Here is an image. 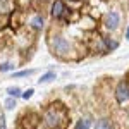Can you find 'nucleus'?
<instances>
[{
	"mask_svg": "<svg viewBox=\"0 0 129 129\" xmlns=\"http://www.w3.org/2000/svg\"><path fill=\"white\" fill-rule=\"evenodd\" d=\"M114 95H115V100H117V103H119V105L127 103V102H129V81L127 79L119 81V83H117V86H115Z\"/></svg>",
	"mask_w": 129,
	"mask_h": 129,
	"instance_id": "nucleus-3",
	"label": "nucleus"
},
{
	"mask_svg": "<svg viewBox=\"0 0 129 129\" xmlns=\"http://www.w3.org/2000/svg\"><path fill=\"white\" fill-rule=\"evenodd\" d=\"M7 95H9L10 98H19L21 95H22V89L19 88V86H10V88H7Z\"/></svg>",
	"mask_w": 129,
	"mask_h": 129,
	"instance_id": "nucleus-10",
	"label": "nucleus"
},
{
	"mask_svg": "<svg viewBox=\"0 0 129 129\" xmlns=\"http://www.w3.org/2000/svg\"><path fill=\"white\" fill-rule=\"evenodd\" d=\"M103 24H105V28L110 31L117 29V26L120 24V16L119 12H115V10H110L105 14V19H103Z\"/></svg>",
	"mask_w": 129,
	"mask_h": 129,
	"instance_id": "nucleus-4",
	"label": "nucleus"
},
{
	"mask_svg": "<svg viewBox=\"0 0 129 129\" xmlns=\"http://www.w3.org/2000/svg\"><path fill=\"white\" fill-rule=\"evenodd\" d=\"M4 107L7 110H14L16 107H17V100L16 98H10V96H7V100L4 102Z\"/></svg>",
	"mask_w": 129,
	"mask_h": 129,
	"instance_id": "nucleus-13",
	"label": "nucleus"
},
{
	"mask_svg": "<svg viewBox=\"0 0 129 129\" xmlns=\"http://www.w3.org/2000/svg\"><path fill=\"white\" fill-rule=\"evenodd\" d=\"M127 115H129V112H127Z\"/></svg>",
	"mask_w": 129,
	"mask_h": 129,
	"instance_id": "nucleus-18",
	"label": "nucleus"
},
{
	"mask_svg": "<svg viewBox=\"0 0 129 129\" xmlns=\"http://www.w3.org/2000/svg\"><path fill=\"white\" fill-rule=\"evenodd\" d=\"M126 40H129V26L126 28Z\"/></svg>",
	"mask_w": 129,
	"mask_h": 129,
	"instance_id": "nucleus-17",
	"label": "nucleus"
},
{
	"mask_svg": "<svg viewBox=\"0 0 129 129\" xmlns=\"http://www.w3.org/2000/svg\"><path fill=\"white\" fill-rule=\"evenodd\" d=\"M36 71L35 69H24V71H19V72H14L12 76L16 78V79H19V78H26V76H33Z\"/></svg>",
	"mask_w": 129,
	"mask_h": 129,
	"instance_id": "nucleus-11",
	"label": "nucleus"
},
{
	"mask_svg": "<svg viewBox=\"0 0 129 129\" xmlns=\"http://www.w3.org/2000/svg\"><path fill=\"white\" fill-rule=\"evenodd\" d=\"M16 67L12 62H4V64H0V72H7V71H12Z\"/></svg>",
	"mask_w": 129,
	"mask_h": 129,
	"instance_id": "nucleus-14",
	"label": "nucleus"
},
{
	"mask_svg": "<svg viewBox=\"0 0 129 129\" xmlns=\"http://www.w3.org/2000/svg\"><path fill=\"white\" fill-rule=\"evenodd\" d=\"M40 122L43 129H67L69 124V110L62 103H52L41 112Z\"/></svg>",
	"mask_w": 129,
	"mask_h": 129,
	"instance_id": "nucleus-1",
	"label": "nucleus"
},
{
	"mask_svg": "<svg viewBox=\"0 0 129 129\" xmlns=\"http://www.w3.org/2000/svg\"><path fill=\"white\" fill-rule=\"evenodd\" d=\"M93 127L95 129H114V124L109 117H102V119H96L93 122Z\"/></svg>",
	"mask_w": 129,
	"mask_h": 129,
	"instance_id": "nucleus-6",
	"label": "nucleus"
},
{
	"mask_svg": "<svg viewBox=\"0 0 129 129\" xmlns=\"http://www.w3.org/2000/svg\"><path fill=\"white\" fill-rule=\"evenodd\" d=\"M66 4H64V0H55L53 2V5H52V16L53 17H62L64 16V12H66Z\"/></svg>",
	"mask_w": 129,
	"mask_h": 129,
	"instance_id": "nucleus-5",
	"label": "nucleus"
},
{
	"mask_svg": "<svg viewBox=\"0 0 129 129\" xmlns=\"http://www.w3.org/2000/svg\"><path fill=\"white\" fill-rule=\"evenodd\" d=\"M103 40V47H105V50H110V52H114V50L119 47V43L115 40H112V38H102Z\"/></svg>",
	"mask_w": 129,
	"mask_h": 129,
	"instance_id": "nucleus-9",
	"label": "nucleus"
},
{
	"mask_svg": "<svg viewBox=\"0 0 129 129\" xmlns=\"http://www.w3.org/2000/svg\"><path fill=\"white\" fill-rule=\"evenodd\" d=\"M55 78H57L55 71H48V72H45L40 79H38V83H40V84H47V83H50V81H53Z\"/></svg>",
	"mask_w": 129,
	"mask_h": 129,
	"instance_id": "nucleus-8",
	"label": "nucleus"
},
{
	"mask_svg": "<svg viewBox=\"0 0 129 129\" xmlns=\"http://www.w3.org/2000/svg\"><path fill=\"white\" fill-rule=\"evenodd\" d=\"M91 126H93L91 117H81L79 120H76V124H74L72 129H91Z\"/></svg>",
	"mask_w": 129,
	"mask_h": 129,
	"instance_id": "nucleus-7",
	"label": "nucleus"
},
{
	"mask_svg": "<svg viewBox=\"0 0 129 129\" xmlns=\"http://www.w3.org/2000/svg\"><path fill=\"white\" fill-rule=\"evenodd\" d=\"M31 26H33L35 29H41V28H43V17H41V16H35V17L31 19Z\"/></svg>",
	"mask_w": 129,
	"mask_h": 129,
	"instance_id": "nucleus-12",
	"label": "nucleus"
},
{
	"mask_svg": "<svg viewBox=\"0 0 129 129\" xmlns=\"http://www.w3.org/2000/svg\"><path fill=\"white\" fill-rule=\"evenodd\" d=\"M33 95H35V89H33V88H28V89H24V91H22L21 98H22V100H29Z\"/></svg>",
	"mask_w": 129,
	"mask_h": 129,
	"instance_id": "nucleus-15",
	"label": "nucleus"
},
{
	"mask_svg": "<svg viewBox=\"0 0 129 129\" xmlns=\"http://www.w3.org/2000/svg\"><path fill=\"white\" fill-rule=\"evenodd\" d=\"M50 45H52V50H53L55 55H59V57H62V59L69 57L71 43L66 40L64 36H53V38L50 40Z\"/></svg>",
	"mask_w": 129,
	"mask_h": 129,
	"instance_id": "nucleus-2",
	"label": "nucleus"
},
{
	"mask_svg": "<svg viewBox=\"0 0 129 129\" xmlns=\"http://www.w3.org/2000/svg\"><path fill=\"white\" fill-rule=\"evenodd\" d=\"M0 129H7V119L4 112H0Z\"/></svg>",
	"mask_w": 129,
	"mask_h": 129,
	"instance_id": "nucleus-16",
	"label": "nucleus"
}]
</instances>
